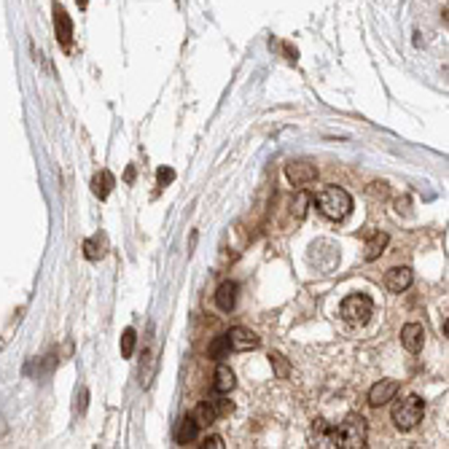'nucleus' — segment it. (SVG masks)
I'll list each match as a JSON object with an SVG mask.
<instances>
[{"instance_id": "obj_1", "label": "nucleus", "mask_w": 449, "mask_h": 449, "mask_svg": "<svg viewBox=\"0 0 449 449\" xmlns=\"http://www.w3.org/2000/svg\"><path fill=\"white\" fill-rule=\"evenodd\" d=\"M366 438H368V428H366V420H363L361 414H347L337 428H331V447L361 449V447H366Z\"/></svg>"}, {"instance_id": "obj_2", "label": "nucleus", "mask_w": 449, "mask_h": 449, "mask_svg": "<svg viewBox=\"0 0 449 449\" xmlns=\"http://www.w3.org/2000/svg\"><path fill=\"white\" fill-rule=\"evenodd\" d=\"M313 202L328 221H344L353 210V197L342 186H326L323 191H317V197H313Z\"/></svg>"}, {"instance_id": "obj_3", "label": "nucleus", "mask_w": 449, "mask_h": 449, "mask_svg": "<svg viewBox=\"0 0 449 449\" xmlns=\"http://www.w3.org/2000/svg\"><path fill=\"white\" fill-rule=\"evenodd\" d=\"M422 414H425V404L420 395H407L393 407V425L398 431H412L422 422Z\"/></svg>"}, {"instance_id": "obj_4", "label": "nucleus", "mask_w": 449, "mask_h": 449, "mask_svg": "<svg viewBox=\"0 0 449 449\" xmlns=\"http://www.w3.org/2000/svg\"><path fill=\"white\" fill-rule=\"evenodd\" d=\"M339 313L350 326H363V323H368V317L374 315V301L366 293H350L347 299L342 301Z\"/></svg>"}, {"instance_id": "obj_5", "label": "nucleus", "mask_w": 449, "mask_h": 449, "mask_svg": "<svg viewBox=\"0 0 449 449\" xmlns=\"http://www.w3.org/2000/svg\"><path fill=\"white\" fill-rule=\"evenodd\" d=\"M229 412H232V404H229L226 398H207V401H202L199 407L194 409V414H191V417L197 420L199 428H207V425H213L218 417L229 414Z\"/></svg>"}, {"instance_id": "obj_6", "label": "nucleus", "mask_w": 449, "mask_h": 449, "mask_svg": "<svg viewBox=\"0 0 449 449\" xmlns=\"http://www.w3.org/2000/svg\"><path fill=\"white\" fill-rule=\"evenodd\" d=\"M398 382L395 380H380L371 385V390H368V407L380 409L385 407V404H390L395 398V393H398Z\"/></svg>"}, {"instance_id": "obj_7", "label": "nucleus", "mask_w": 449, "mask_h": 449, "mask_svg": "<svg viewBox=\"0 0 449 449\" xmlns=\"http://www.w3.org/2000/svg\"><path fill=\"white\" fill-rule=\"evenodd\" d=\"M226 339H229V347L237 350V353H247V350H256L261 344V339L245 326H234L229 334H226Z\"/></svg>"}, {"instance_id": "obj_8", "label": "nucleus", "mask_w": 449, "mask_h": 449, "mask_svg": "<svg viewBox=\"0 0 449 449\" xmlns=\"http://www.w3.org/2000/svg\"><path fill=\"white\" fill-rule=\"evenodd\" d=\"M286 177L293 186H307L317 177V167L310 162H291L286 167Z\"/></svg>"}, {"instance_id": "obj_9", "label": "nucleus", "mask_w": 449, "mask_h": 449, "mask_svg": "<svg viewBox=\"0 0 449 449\" xmlns=\"http://www.w3.org/2000/svg\"><path fill=\"white\" fill-rule=\"evenodd\" d=\"M412 280H414V274H412L409 267H393L390 272L385 274V286H387V291H393V293H404L412 286Z\"/></svg>"}, {"instance_id": "obj_10", "label": "nucleus", "mask_w": 449, "mask_h": 449, "mask_svg": "<svg viewBox=\"0 0 449 449\" xmlns=\"http://www.w3.org/2000/svg\"><path fill=\"white\" fill-rule=\"evenodd\" d=\"M401 344L409 353H420L422 344H425V328L420 323H407L401 328Z\"/></svg>"}, {"instance_id": "obj_11", "label": "nucleus", "mask_w": 449, "mask_h": 449, "mask_svg": "<svg viewBox=\"0 0 449 449\" xmlns=\"http://www.w3.org/2000/svg\"><path fill=\"white\" fill-rule=\"evenodd\" d=\"M237 293H240V286L237 283H221L216 291V304L218 310H223V313H232L234 307H237Z\"/></svg>"}, {"instance_id": "obj_12", "label": "nucleus", "mask_w": 449, "mask_h": 449, "mask_svg": "<svg viewBox=\"0 0 449 449\" xmlns=\"http://www.w3.org/2000/svg\"><path fill=\"white\" fill-rule=\"evenodd\" d=\"M54 28H57L59 43H62L65 49H70V41H73V22H70V16L65 14L62 6H54Z\"/></svg>"}, {"instance_id": "obj_13", "label": "nucleus", "mask_w": 449, "mask_h": 449, "mask_svg": "<svg viewBox=\"0 0 449 449\" xmlns=\"http://www.w3.org/2000/svg\"><path fill=\"white\" fill-rule=\"evenodd\" d=\"M199 436V425H197V420L194 417H183V420L177 422L175 428V441L180 444V447H186V444H191L194 438Z\"/></svg>"}, {"instance_id": "obj_14", "label": "nucleus", "mask_w": 449, "mask_h": 449, "mask_svg": "<svg viewBox=\"0 0 449 449\" xmlns=\"http://www.w3.org/2000/svg\"><path fill=\"white\" fill-rule=\"evenodd\" d=\"M213 390L218 395H229L234 390V374L229 366H218L216 371V382H213Z\"/></svg>"}, {"instance_id": "obj_15", "label": "nucleus", "mask_w": 449, "mask_h": 449, "mask_svg": "<svg viewBox=\"0 0 449 449\" xmlns=\"http://www.w3.org/2000/svg\"><path fill=\"white\" fill-rule=\"evenodd\" d=\"M113 175H110L108 170H103V173H97L95 177H92V191H95V197H100V199H105L110 194V189H113Z\"/></svg>"}, {"instance_id": "obj_16", "label": "nucleus", "mask_w": 449, "mask_h": 449, "mask_svg": "<svg viewBox=\"0 0 449 449\" xmlns=\"http://www.w3.org/2000/svg\"><path fill=\"white\" fill-rule=\"evenodd\" d=\"M310 204H313V194H310V191H299V194L293 197V202H291V213H293V218L307 216Z\"/></svg>"}, {"instance_id": "obj_17", "label": "nucleus", "mask_w": 449, "mask_h": 449, "mask_svg": "<svg viewBox=\"0 0 449 449\" xmlns=\"http://www.w3.org/2000/svg\"><path fill=\"white\" fill-rule=\"evenodd\" d=\"M229 350H232V347H229V339H226V334H223V337H218V339L210 342L207 358H210V361H223V358L229 355Z\"/></svg>"}, {"instance_id": "obj_18", "label": "nucleus", "mask_w": 449, "mask_h": 449, "mask_svg": "<svg viewBox=\"0 0 449 449\" xmlns=\"http://www.w3.org/2000/svg\"><path fill=\"white\" fill-rule=\"evenodd\" d=\"M385 245H387V234H385V232H377L374 237H371V240H368L363 259H366V261H374V259H377V256L382 253V250H385Z\"/></svg>"}, {"instance_id": "obj_19", "label": "nucleus", "mask_w": 449, "mask_h": 449, "mask_svg": "<svg viewBox=\"0 0 449 449\" xmlns=\"http://www.w3.org/2000/svg\"><path fill=\"white\" fill-rule=\"evenodd\" d=\"M313 436H315V444H317V447H331V425H328V422H323V420L315 422Z\"/></svg>"}, {"instance_id": "obj_20", "label": "nucleus", "mask_w": 449, "mask_h": 449, "mask_svg": "<svg viewBox=\"0 0 449 449\" xmlns=\"http://www.w3.org/2000/svg\"><path fill=\"white\" fill-rule=\"evenodd\" d=\"M135 342H137L135 328H127L122 334V355L124 358H132V353H135Z\"/></svg>"}, {"instance_id": "obj_21", "label": "nucleus", "mask_w": 449, "mask_h": 449, "mask_svg": "<svg viewBox=\"0 0 449 449\" xmlns=\"http://www.w3.org/2000/svg\"><path fill=\"white\" fill-rule=\"evenodd\" d=\"M272 363H274V371H277V377L280 380H288V374H291V368H288V361L283 358V355H272Z\"/></svg>"}, {"instance_id": "obj_22", "label": "nucleus", "mask_w": 449, "mask_h": 449, "mask_svg": "<svg viewBox=\"0 0 449 449\" xmlns=\"http://www.w3.org/2000/svg\"><path fill=\"white\" fill-rule=\"evenodd\" d=\"M83 253H86L89 261H97L103 256V250H97V240H86V243H83Z\"/></svg>"}, {"instance_id": "obj_23", "label": "nucleus", "mask_w": 449, "mask_h": 449, "mask_svg": "<svg viewBox=\"0 0 449 449\" xmlns=\"http://www.w3.org/2000/svg\"><path fill=\"white\" fill-rule=\"evenodd\" d=\"M156 177H159V183H170V180H173V177H175V173H173V170H170V167H162V170H159V173H156Z\"/></svg>"}, {"instance_id": "obj_24", "label": "nucleus", "mask_w": 449, "mask_h": 449, "mask_svg": "<svg viewBox=\"0 0 449 449\" xmlns=\"http://www.w3.org/2000/svg\"><path fill=\"white\" fill-rule=\"evenodd\" d=\"M204 447L221 449V447H223V438H221V436H210V438H204Z\"/></svg>"}]
</instances>
